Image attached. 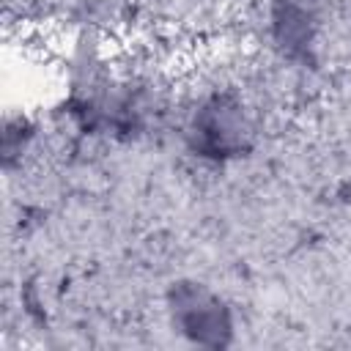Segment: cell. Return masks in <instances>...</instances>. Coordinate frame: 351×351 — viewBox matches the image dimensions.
<instances>
[{"mask_svg": "<svg viewBox=\"0 0 351 351\" xmlns=\"http://www.w3.org/2000/svg\"><path fill=\"white\" fill-rule=\"evenodd\" d=\"M184 324H186V329L189 332H195V337H200V340H206L203 337V332H214V329H219V326H225V324H219V307H217V302H211L206 293H200V291H186V302H184Z\"/></svg>", "mask_w": 351, "mask_h": 351, "instance_id": "1", "label": "cell"}]
</instances>
